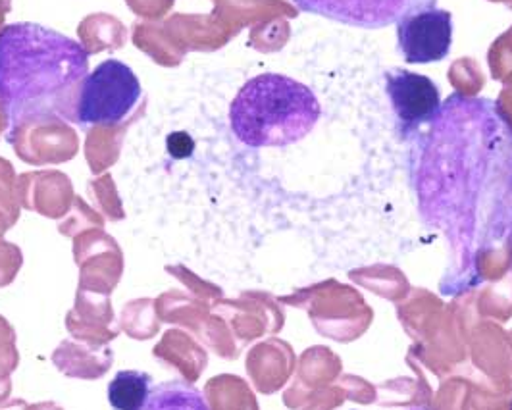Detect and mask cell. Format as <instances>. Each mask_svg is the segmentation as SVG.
Returning a JSON list of instances; mask_svg holds the SVG:
<instances>
[{
  "label": "cell",
  "instance_id": "9a60e30c",
  "mask_svg": "<svg viewBox=\"0 0 512 410\" xmlns=\"http://www.w3.org/2000/svg\"><path fill=\"white\" fill-rule=\"evenodd\" d=\"M166 145H168V153L172 154L174 158H187V156L193 154V149H195L193 139L187 133H183V131L172 133L168 137Z\"/></svg>",
  "mask_w": 512,
  "mask_h": 410
},
{
  "label": "cell",
  "instance_id": "8992f818",
  "mask_svg": "<svg viewBox=\"0 0 512 410\" xmlns=\"http://www.w3.org/2000/svg\"><path fill=\"white\" fill-rule=\"evenodd\" d=\"M384 81L385 95L405 139L416 135L436 118L441 108V95L430 77L391 68L385 72Z\"/></svg>",
  "mask_w": 512,
  "mask_h": 410
},
{
  "label": "cell",
  "instance_id": "d6986e66",
  "mask_svg": "<svg viewBox=\"0 0 512 410\" xmlns=\"http://www.w3.org/2000/svg\"><path fill=\"white\" fill-rule=\"evenodd\" d=\"M409 410H424V409H409Z\"/></svg>",
  "mask_w": 512,
  "mask_h": 410
},
{
  "label": "cell",
  "instance_id": "e0dca14e",
  "mask_svg": "<svg viewBox=\"0 0 512 410\" xmlns=\"http://www.w3.org/2000/svg\"><path fill=\"white\" fill-rule=\"evenodd\" d=\"M6 124H8V114H6V108H4V104L0 101V131L6 128Z\"/></svg>",
  "mask_w": 512,
  "mask_h": 410
},
{
  "label": "cell",
  "instance_id": "5bb4252c",
  "mask_svg": "<svg viewBox=\"0 0 512 410\" xmlns=\"http://www.w3.org/2000/svg\"><path fill=\"white\" fill-rule=\"evenodd\" d=\"M126 4L143 22H162L172 12L176 0H126Z\"/></svg>",
  "mask_w": 512,
  "mask_h": 410
},
{
  "label": "cell",
  "instance_id": "277c9868",
  "mask_svg": "<svg viewBox=\"0 0 512 410\" xmlns=\"http://www.w3.org/2000/svg\"><path fill=\"white\" fill-rule=\"evenodd\" d=\"M141 95V81L129 66L114 58L101 62L81 83L76 122L81 126L122 124Z\"/></svg>",
  "mask_w": 512,
  "mask_h": 410
},
{
  "label": "cell",
  "instance_id": "2e32d148",
  "mask_svg": "<svg viewBox=\"0 0 512 410\" xmlns=\"http://www.w3.org/2000/svg\"><path fill=\"white\" fill-rule=\"evenodd\" d=\"M12 12V0H0V31L4 29L6 16Z\"/></svg>",
  "mask_w": 512,
  "mask_h": 410
},
{
  "label": "cell",
  "instance_id": "7a4b0ae2",
  "mask_svg": "<svg viewBox=\"0 0 512 410\" xmlns=\"http://www.w3.org/2000/svg\"><path fill=\"white\" fill-rule=\"evenodd\" d=\"M89 54L76 39L33 22L0 31V101L10 128L37 116L76 122Z\"/></svg>",
  "mask_w": 512,
  "mask_h": 410
},
{
  "label": "cell",
  "instance_id": "52a82bcc",
  "mask_svg": "<svg viewBox=\"0 0 512 410\" xmlns=\"http://www.w3.org/2000/svg\"><path fill=\"white\" fill-rule=\"evenodd\" d=\"M453 47V16L441 8H426L397 24V49L409 64H434Z\"/></svg>",
  "mask_w": 512,
  "mask_h": 410
},
{
  "label": "cell",
  "instance_id": "ba28073f",
  "mask_svg": "<svg viewBox=\"0 0 512 410\" xmlns=\"http://www.w3.org/2000/svg\"><path fill=\"white\" fill-rule=\"evenodd\" d=\"M8 141L29 162H58L77 151L74 129L60 116H37L10 128Z\"/></svg>",
  "mask_w": 512,
  "mask_h": 410
},
{
  "label": "cell",
  "instance_id": "8fae6325",
  "mask_svg": "<svg viewBox=\"0 0 512 410\" xmlns=\"http://www.w3.org/2000/svg\"><path fill=\"white\" fill-rule=\"evenodd\" d=\"M131 41L162 68H178L185 58V54L172 43L162 22H135L131 27Z\"/></svg>",
  "mask_w": 512,
  "mask_h": 410
},
{
  "label": "cell",
  "instance_id": "ac0fdd59",
  "mask_svg": "<svg viewBox=\"0 0 512 410\" xmlns=\"http://www.w3.org/2000/svg\"><path fill=\"white\" fill-rule=\"evenodd\" d=\"M509 235H511V245H512V224H511V231H509Z\"/></svg>",
  "mask_w": 512,
  "mask_h": 410
},
{
  "label": "cell",
  "instance_id": "30bf717a",
  "mask_svg": "<svg viewBox=\"0 0 512 410\" xmlns=\"http://www.w3.org/2000/svg\"><path fill=\"white\" fill-rule=\"evenodd\" d=\"M79 45L89 56L101 52H114L128 45L129 31L122 20L112 14H89L77 26Z\"/></svg>",
  "mask_w": 512,
  "mask_h": 410
},
{
  "label": "cell",
  "instance_id": "4fadbf2b",
  "mask_svg": "<svg viewBox=\"0 0 512 410\" xmlns=\"http://www.w3.org/2000/svg\"><path fill=\"white\" fill-rule=\"evenodd\" d=\"M141 410H210L203 393L185 382L154 385Z\"/></svg>",
  "mask_w": 512,
  "mask_h": 410
},
{
  "label": "cell",
  "instance_id": "5b68a950",
  "mask_svg": "<svg viewBox=\"0 0 512 410\" xmlns=\"http://www.w3.org/2000/svg\"><path fill=\"white\" fill-rule=\"evenodd\" d=\"M301 12L322 16L345 26L384 29L410 14L434 8L437 0H291Z\"/></svg>",
  "mask_w": 512,
  "mask_h": 410
},
{
  "label": "cell",
  "instance_id": "7c38bea8",
  "mask_svg": "<svg viewBox=\"0 0 512 410\" xmlns=\"http://www.w3.org/2000/svg\"><path fill=\"white\" fill-rule=\"evenodd\" d=\"M153 389L149 374L139 370H124L108 385V401L114 410H141Z\"/></svg>",
  "mask_w": 512,
  "mask_h": 410
},
{
  "label": "cell",
  "instance_id": "3957f363",
  "mask_svg": "<svg viewBox=\"0 0 512 410\" xmlns=\"http://www.w3.org/2000/svg\"><path fill=\"white\" fill-rule=\"evenodd\" d=\"M322 116V106L305 83L262 74L249 79L230 106L231 131L253 149L287 147L305 139Z\"/></svg>",
  "mask_w": 512,
  "mask_h": 410
},
{
  "label": "cell",
  "instance_id": "9c48e42d",
  "mask_svg": "<svg viewBox=\"0 0 512 410\" xmlns=\"http://www.w3.org/2000/svg\"><path fill=\"white\" fill-rule=\"evenodd\" d=\"M162 26L170 35L172 43L185 56H187V52L191 51H216L228 39L222 33V29L214 24V18H210V16L172 14L166 20H162Z\"/></svg>",
  "mask_w": 512,
  "mask_h": 410
},
{
  "label": "cell",
  "instance_id": "6da1fadb",
  "mask_svg": "<svg viewBox=\"0 0 512 410\" xmlns=\"http://www.w3.org/2000/svg\"><path fill=\"white\" fill-rule=\"evenodd\" d=\"M410 183L422 222L441 231L453 268L447 291L478 280V260L512 224V122L501 104L453 93L410 137Z\"/></svg>",
  "mask_w": 512,
  "mask_h": 410
}]
</instances>
